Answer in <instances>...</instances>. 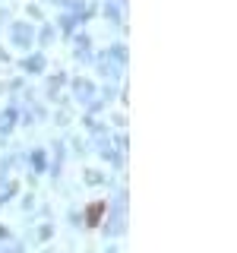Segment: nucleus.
<instances>
[{"instance_id": "obj_1", "label": "nucleus", "mask_w": 237, "mask_h": 253, "mask_svg": "<svg viewBox=\"0 0 237 253\" xmlns=\"http://www.w3.org/2000/svg\"><path fill=\"white\" fill-rule=\"evenodd\" d=\"M98 215H101V206H92V209H89V218L95 222V218H98Z\"/></svg>"}]
</instances>
